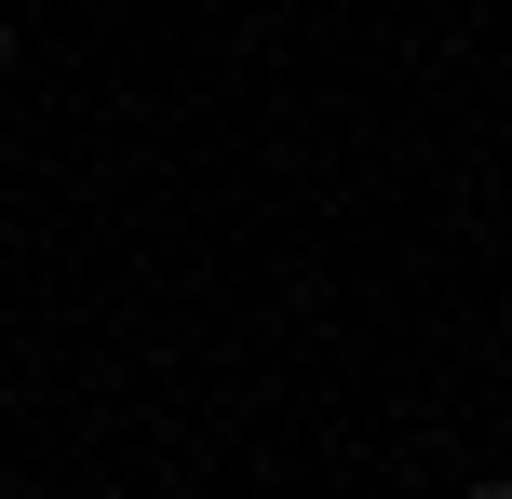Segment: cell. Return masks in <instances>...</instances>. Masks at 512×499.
Here are the masks:
<instances>
[{
  "instance_id": "obj_1",
  "label": "cell",
  "mask_w": 512,
  "mask_h": 499,
  "mask_svg": "<svg viewBox=\"0 0 512 499\" xmlns=\"http://www.w3.org/2000/svg\"><path fill=\"white\" fill-rule=\"evenodd\" d=\"M0 68H14V14H0Z\"/></svg>"
}]
</instances>
